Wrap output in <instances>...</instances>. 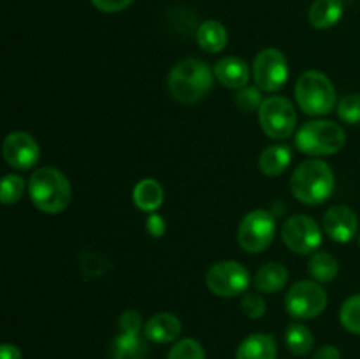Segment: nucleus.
<instances>
[{"mask_svg": "<svg viewBox=\"0 0 360 359\" xmlns=\"http://www.w3.org/2000/svg\"><path fill=\"white\" fill-rule=\"evenodd\" d=\"M28 196L39 211L58 215L70 204L72 189L62 171L55 168H39L28 180Z\"/></svg>", "mask_w": 360, "mask_h": 359, "instance_id": "obj_1", "label": "nucleus"}, {"mask_svg": "<svg viewBox=\"0 0 360 359\" xmlns=\"http://www.w3.org/2000/svg\"><path fill=\"white\" fill-rule=\"evenodd\" d=\"M213 76L214 74L211 73L210 65L202 60H181L169 73V92L178 102L195 104L210 94L213 88Z\"/></svg>", "mask_w": 360, "mask_h": 359, "instance_id": "obj_2", "label": "nucleus"}, {"mask_svg": "<svg viewBox=\"0 0 360 359\" xmlns=\"http://www.w3.org/2000/svg\"><path fill=\"white\" fill-rule=\"evenodd\" d=\"M336 178L327 162L313 158L297 165L290 180L292 194L304 204H322L333 196Z\"/></svg>", "mask_w": 360, "mask_h": 359, "instance_id": "obj_3", "label": "nucleus"}, {"mask_svg": "<svg viewBox=\"0 0 360 359\" xmlns=\"http://www.w3.org/2000/svg\"><path fill=\"white\" fill-rule=\"evenodd\" d=\"M295 99L302 113L309 116L329 115L336 108V90L329 77L319 70L301 74L295 83Z\"/></svg>", "mask_w": 360, "mask_h": 359, "instance_id": "obj_4", "label": "nucleus"}, {"mask_svg": "<svg viewBox=\"0 0 360 359\" xmlns=\"http://www.w3.org/2000/svg\"><path fill=\"white\" fill-rule=\"evenodd\" d=\"M345 130L330 120H313L304 123L295 134V146L301 153L313 157L334 155L343 148Z\"/></svg>", "mask_w": 360, "mask_h": 359, "instance_id": "obj_5", "label": "nucleus"}, {"mask_svg": "<svg viewBox=\"0 0 360 359\" xmlns=\"http://www.w3.org/2000/svg\"><path fill=\"white\" fill-rule=\"evenodd\" d=\"M259 122L271 139L283 141L294 134L297 125V113L288 99L274 95L264 99L259 109Z\"/></svg>", "mask_w": 360, "mask_h": 359, "instance_id": "obj_6", "label": "nucleus"}, {"mask_svg": "<svg viewBox=\"0 0 360 359\" xmlns=\"http://www.w3.org/2000/svg\"><path fill=\"white\" fill-rule=\"evenodd\" d=\"M285 308L294 319H315L327 308L326 289L311 280L295 282L285 296Z\"/></svg>", "mask_w": 360, "mask_h": 359, "instance_id": "obj_7", "label": "nucleus"}, {"mask_svg": "<svg viewBox=\"0 0 360 359\" xmlns=\"http://www.w3.org/2000/svg\"><path fill=\"white\" fill-rule=\"evenodd\" d=\"M250 284H252L250 271L236 260H220L213 264L206 273L207 289L220 298H236L246 294Z\"/></svg>", "mask_w": 360, "mask_h": 359, "instance_id": "obj_8", "label": "nucleus"}, {"mask_svg": "<svg viewBox=\"0 0 360 359\" xmlns=\"http://www.w3.org/2000/svg\"><path fill=\"white\" fill-rule=\"evenodd\" d=\"M276 234V220L267 210H253L238 227V243L245 252L260 253L273 243Z\"/></svg>", "mask_w": 360, "mask_h": 359, "instance_id": "obj_9", "label": "nucleus"}, {"mask_svg": "<svg viewBox=\"0 0 360 359\" xmlns=\"http://www.w3.org/2000/svg\"><path fill=\"white\" fill-rule=\"evenodd\" d=\"M253 80L262 92H278L288 80L287 56L276 48H266L253 60Z\"/></svg>", "mask_w": 360, "mask_h": 359, "instance_id": "obj_10", "label": "nucleus"}, {"mask_svg": "<svg viewBox=\"0 0 360 359\" xmlns=\"http://www.w3.org/2000/svg\"><path fill=\"white\" fill-rule=\"evenodd\" d=\"M281 239L295 253H313L322 245V227L308 215H294L281 227Z\"/></svg>", "mask_w": 360, "mask_h": 359, "instance_id": "obj_11", "label": "nucleus"}, {"mask_svg": "<svg viewBox=\"0 0 360 359\" xmlns=\"http://www.w3.org/2000/svg\"><path fill=\"white\" fill-rule=\"evenodd\" d=\"M2 153L7 164L20 171H27L32 169L41 158V148H39L37 141L27 132H11L9 136L4 139Z\"/></svg>", "mask_w": 360, "mask_h": 359, "instance_id": "obj_12", "label": "nucleus"}, {"mask_svg": "<svg viewBox=\"0 0 360 359\" xmlns=\"http://www.w3.org/2000/svg\"><path fill=\"white\" fill-rule=\"evenodd\" d=\"M357 215L343 204L329 208L327 213L323 215V231L333 241L348 243L357 236Z\"/></svg>", "mask_w": 360, "mask_h": 359, "instance_id": "obj_13", "label": "nucleus"}, {"mask_svg": "<svg viewBox=\"0 0 360 359\" xmlns=\"http://www.w3.org/2000/svg\"><path fill=\"white\" fill-rule=\"evenodd\" d=\"M213 74L224 87L234 88V90L248 87L250 76H252L248 63L239 56H225L218 60L213 67Z\"/></svg>", "mask_w": 360, "mask_h": 359, "instance_id": "obj_14", "label": "nucleus"}, {"mask_svg": "<svg viewBox=\"0 0 360 359\" xmlns=\"http://www.w3.org/2000/svg\"><path fill=\"white\" fill-rule=\"evenodd\" d=\"M181 333V320L174 313L162 312L151 317L144 326V334L155 344H169L174 341Z\"/></svg>", "mask_w": 360, "mask_h": 359, "instance_id": "obj_15", "label": "nucleus"}, {"mask_svg": "<svg viewBox=\"0 0 360 359\" xmlns=\"http://www.w3.org/2000/svg\"><path fill=\"white\" fill-rule=\"evenodd\" d=\"M278 347L273 334L253 333L239 344L236 359H276Z\"/></svg>", "mask_w": 360, "mask_h": 359, "instance_id": "obj_16", "label": "nucleus"}, {"mask_svg": "<svg viewBox=\"0 0 360 359\" xmlns=\"http://www.w3.org/2000/svg\"><path fill=\"white\" fill-rule=\"evenodd\" d=\"M288 270L280 263H267L259 267L253 278L257 292L260 294H276L287 285Z\"/></svg>", "mask_w": 360, "mask_h": 359, "instance_id": "obj_17", "label": "nucleus"}, {"mask_svg": "<svg viewBox=\"0 0 360 359\" xmlns=\"http://www.w3.org/2000/svg\"><path fill=\"white\" fill-rule=\"evenodd\" d=\"M134 204L139 210L148 211V213H155L158 208L164 203V189L160 183L153 178H144L134 187Z\"/></svg>", "mask_w": 360, "mask_h": 359, "instance_id": "obj_18", "label": "nucleus"}, {"mask_svg": "<svg viewBox=\"0 0 360 359\" xmlns=\"http://www.w3.org/2000/svg\"><path fill=\"white\" fill-rule=\"evenodd\" d=\"M292 162V150L287 144H273L262 151L259 158V169L266 176H280L287 171Z\"/></svg>", "mask_w": 360, "mask_h": 359, "instance_id": "obj_19", "label": "nucleus"}, {"mask_svg": "<svg viewBox=\"0 0 360 359\" xmlns=\"http://www.w3.org/2000/svg\"><path fill=\"white\" fill-rule=\"evenodd\" d=\"M343 16V2L341 0H315L309 7V23L315 28H330Z\"/></svg>", "mask_w": 360, "mask_h": 359, "instance_id": "obj_20", "label": "nucleus"}, {"mask_svg": "<svg viewBox=\"0 0 360 359\" xmlns=\"http://www.w3.org/2000/svg\"><path fill=\"white\" fill-rule=\"evenodd\" d=\"M148 344L139 334L120 333L112 340L111 359H146Z\"/></svg>", "mask_w": 360, "mask_h": 359, "instance_id": "obj_21", "label": "nucleus"}, {"mask_svg": "<svg viewBox=\"0 0 360 359\" xmlns=\"http://www.w3.org/2000/svg\"><path fill=\"white\" fill-rule=\"evenodd\" d=\"M197 44L207 53H220L227 46V30L217 20H207L197 30Z\"/></svg>", "mask_w": 360, "mask_h": 359, "instance_id": "obj_22", "label": "nucleus"}, {"mask_svg": "<svg viewBox=\"0 0 360 359\" xmlns=\"http://www.w3.org/2000/svg\"><path fill=\"white\" fill-rule=\"evenodd\" d=\"M308 273L316 282H333L340 273V263L329 252H315L308 263Z\"/></svg>", "mask_w": 360, "mask_h": 359, "instance_id": "obj_23", "label": "nucleus"}, {"mask_svg": "<svg viewBox=\"0 0 360 359\" xmlns=\"http://www.w3.org/2000/svg\"><path fill=\"white\" fill-rule=\"evenodd\" d=\"M285 344H287L288 351L295 355H306L313 348L315 338L313 333L304 326V324L294 322L287 327L285 331Z\"/></svg>", "mask_w": 360, "mask_h": 359, "instance_id": "obj_24", "label": "nucleus"}, {"mask_svg": "<svg viewBox=\"0 0 360 359\" xmlns=\"http://www.w3.org/2000/svg\"><path fill=\"white\" fill-rule=\"evenodd\" d=\"M340 320L347 331L360 334V294L352 296L340 310Z\"/></svg>", "mask_w": 360, "mask_h": 359, "instance_id": "obj_25", "label": "nucleus"}, {"mask_svg": "<svg viewBox=\"0 0 360 359\" xmlns=\"http://www.w3.org/2000/svg\"><path fill=\"white\" fill-rule=\"evenodd\" d=\"M27 183L20 175H7L2 180V190H0V199L4 204H16L23 197Z\"/></svg>", "mask_w": 360, "mask_h": 359, "instance_id": "obj_26", "label": "nucleus"}, {"mask_svg": "<svg viewBox=\"0 0 360 359\" xmlns=\"http://www.w3.org/2000/svg\"><path fill=\"white\" fill-rule=\"evenodd\" d=\"M167 359H206L202 345L193 338H183L178 344L172 345Z\"/></svg>", "mask_w": 360, "mask_h": 359, "instance_id": "obj_27", "label": "nucleus"}, {"mask_svg": "<svg viewBox=\"0 0 360 359\" xmlns=\"http://www.w3.org/2000/svg\"><path fill=\"white\" fill-rule=\"evenodd\" d=\"M338 116H340L345 123H350V125H359L360 123V94L345 95V97L338 102Z\"/></svg>", "mask_w": 360, "mask_h": 359, "instance_id": "obj_28", "label": "nucleus"}, {"mask_svg": "<svg viewBox=\"0 0 360 359\" xmlns=\"http://www.w3.org/2000/svg\"><path fill=\"white\" fill-rule=\"evenodd\" d=\"M262 102L264 99L262 94H260V88L245 87L238 92V95H236V104H238L239 109H243L245 113L259 111Z\"/></svg>", "mask_w": 360, "mask_h": 359, "instance_id": "obj_29", "label": "nucleus"}, {"mask_svg": "<svg viewBox=\"0 0 360 359\" xmlns=\"http://www.w3.org/2000/svg\"><path fill=\"white\" fill-rule=\"evenodd\" d=\"M241 310L250 319H260L266 313V301L260 292H246L241 299Z\"/></svg>", "mask_w": 360, "mask_h": 359, "instance_id": "obj_30", "label": "nucleus"}, {"mask_svg": "<svg viewBox=\"0 0 360 359\" xmlns=\"http://www.w3.org/2000/svg\"><path fill=\"white\" fill-rule=\"evenodd\" d=\"M141 327H143V315L137 310H125L120 315V329H122V333L141 334Z\"/></svg>", "mask_w": 360, "mask_h": 359, "instance_id": "obj_31", "label": "nucleus"}, {"mask_svg": "<svg viewBox=\"0 0 360 359\" xmlns=\"http://www.w3.org/2000/svg\"><path fill=\"white\" fill-rule=\"evenodd\" d=\"M90 2L104 13H120V11L127 9L134 0H90Z\"/></svg>", "mask_w": 360, "mask_h": 359, "instance_id": "obj_32", "label": "nucleus"}, {"mask_svg": "<svg viewBox=\"0 0 360 359\" xmlns=\"http://www.w3.org/2000/svg\"><path fill=\"white\" fill-rule=\"evenodd\" d=\"M146 229L153 238H162L165 234V229H167V224H165L164 217L158 213H151L146 220Z\"/></svg>", "mask_w": 360, "mask_h": 359, "instance_id": "obj_33", "label": "nucleus"}, {"mask_svg": "<svg viewBox=\"0 0 360 359\" xmlns=\"http://www.w3.org/2000/svg\"><path fill=\"white\" fill-rule=\"evenodd\" d=\"M313 359H341V352L334 345H323L315 352Z\"/></svg>", "mask_w": 360, "mask_h": 359, "instance_id": "obj_34", "label": "nucleus"}, {"mask_svg": "<svg viewBox=\"0 0 360 359\" xmlns=\"http://www.w3.org/2000/svg\"><path fill=\"white\" fill-rule=\"evenodd\" d=\"M0 359H21V351L13 344H4L0 347Z\"/></svg>", "mask_w": 360, "mask_h": 359, "instance_id": "obj_35", "label": "nucleus"}, {"mask_svg": "<svg viewBox=\"0 0 360 359\" xmlns=\"http://www.w3.org/2000/svg\"><path fill=\"white\" fill-rule=\"evenodd\" d=\"M359 245H360V234H359Z\"/></svg>", "mask_w": 360, "mask_h": 359, "instance_id": "obj_36", "label": "nucleus"}]
</instances>
